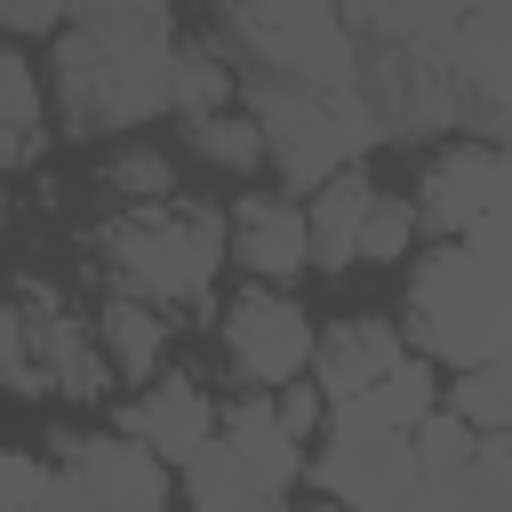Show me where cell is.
<instances>
[{"mask_svg":"<svg viewBox=\"0 0 512 512\" xmlns=\"http://www.w3.org/2000/svg\"><path fill=\"white\" fill-rule=\"evenodd\" d=\"M56 104L72 136L176 112V16L168 8H72L56 40Z\"/></svg>","mask_w":512,"mask_h":512,"instance_id":"1","label":"cell"},{"mask_svg":"<svg viewBox=\"0 0 512 512\" xmlns=\"http://www.w3.org/2000/svg\"><path fill=\"white\" fill-rule=\"evenodd\" d=\"M96 264L112 272V296H144L160 312L200 304L216 264L232 256V216L200 208V200H168V208H136V216H104L88 224Z\"/></svg>","mask_w":512,"mask_h":512,"instance_id":"2","label":"cell"},{"mask_svg":"<svg viewBox=\"0 0 512 512\" xmlns=\"http://www.w3.org/2000/svg\"><path fill=\"white\" fill-rule=\"evenodd\" d=\"M0 368H8V392H64V400H104L112 392V360L96 344V320H80L64 304V288H48L40 272H16V296H8V320H0Z\"/></svg>","mask_w":512,"mask_h":512,"instance_id":"3","label":"cell"},{"mask_svg":"<svg viewBox=\"0 0 512 512\" xmlns=\"http://www.w3.org/2000/svg\"><path fill=\"white\" fill-rule=\"evenodd\" d=\"M408 320H416V344L432 360H456V376L464 368H488V360H512V312L488 296V280H480V264H472L464 240L416 264Z\"/></svg>","mask_w":512,"mask_h":512,"instance_id":"4","label":"cell"},{"mask_svg":"<svg viewBox=\"0 0 512 512\" xmlns=\"http://www.w3.org/2000/svg\"><path fill=\"white\" fill-rule=\"evenodd\" d=\"M224 360H232V376L248 392H288V384L312 376L320 336H312V320H304V304L288 288H256L248 280L224 304Z\"/></svg>","mask_w":512,"mask_h":512,"instance_id":"5","label":"cell"},{"mask_svg":"<svg viewBox=\"0 0 512 512\" xmlns=\"http://www.w3.org/2000/svg\"><path fill=\"white\" fill-rule=\"evenodd\" d=\"M56 472L88 488L96 512H168V464L128 432H48Z\"/></svg>","mask_w":512,"mask_h":512,"instance_id":"6","label":"cell"},{"mask_svg":"<svg viewBox=\"0 0 512 512\" xmlns=\"http://www.w3.org/2000/svg\"><path fill=\"white\" fill-rule=\"evenodd\" d=\"M424 200H416V216L448 240H472L480 224H496V216H512V152H488V144H456V152H440L432 168H424V184H416Z\"/></svg>","mask_w":512,"mask_h":512,"instance_id":"7","label":"cell"},{"mask_svg":"<svg viewBox=\"0 0 512 512\" xmlns=\"http://www.w3.org/2000/svg\"><path fill=\"white\" fill-rule=\"evenodd\" d=\"M120 432H128V440H144L160 464H176V472H184L200 448H216V440H224V408H216L192 376H160L144 400H128V408H120Z\"/></svg>","mask_w":512,"mask_h":512,"instance_id":"8","label":"cell"},{"mask_svg":"<svg viewBox=\"0 0 512 512\" xmlns=\"http://www.w3.org/2000/svg\"><path fill=\"white\" fill-rule=\"evenodd\" d=\"M232 264H240L256 288H288V280L312 264V208L272 200V192H248V200L232 208Z\"/></svg>","mask_w":512,"mask_h":512,"instance_id":"9","label":"cell"},{"mask_svg":"<svg viewBox=\"0 0 512 512\" xmlns=\"http://www.w3.org/2000/svg\"><path fill=\"white\" fill-rule=\"evenodd\" d=\"M392 368H408L400 328H392V320H376V312H360V320H336V328L320 336L312 384L328 392V408H352V400H368V392H376Z\"/></svg>","mask_w":512,"mask_h":512,"instance_id":"10","label":"cell"},{"mask_svg":"<svg viewBox=\"0 0 512 512\" xmlns=\"http://www.w3.org/2000/svg\"><path fill=\"white\" fill-rule=\"evenodd\" d=\"M224 448L248 464V480L264 488V496H288L312 464H304V448L288 440V424H280V392H240V400H224Z\"/></svg>","mask_w":512,"mask_h":512,"instance_id":"11","label":"cell"},{"mask_svg":"<svg viewBox=\"0 0 512 512\" xmlns=\"http://www.w3.org/2000/svg\"><path fill=\"white\" fill-rule=\"evenodd\" d=\"M368 216H376V184L368 168H344L312 192V264L320 272H344L360 264V240H368Z\"/></svg>","mask_w":512,"mask_h":512,"instance_id":"12","label":"cell"},{"mask_svg":"<svg viewBox=\"0 0 512 512\" xmlns=\"http://www.w3.org/2000/svg\"><path fill=\"white\" fill-rule=\"evenodd\" d=\"M0 168L24 176L40 152H48V96H40V72L24 48H0Z\"/></svg>","mask_w":512,"mask_h":512,"instance_id":"13","label":"cell"},{"mask_svg":"<svg viewBox=\"0 0 512 512\" xmlns=\"http://www.w3.org/2000/svg\"><path fill=\"white\" fill-rule=\"evenodd\" d=\"M168 312L160 304H144V296H104V312H96V344H104V360L128 376V384H160V344H168Z\"/></svg>","mask_w":512,"mask_h":512,"instance_id":"14","label":"cell"},{"mask_svg":"<svg viewBox=\"0 0 512 512\" xmlns=\"http://www.w3.org/2000/svg\"><path fill=\"white\" fill-rule=\"evenodd\" d=\"M96 192H104L120 216H136V208H168V200H176V160L152 152V144H120V152H104Z\"/></svg>","mask_w":512,"mask_h":512,"instance_id":"15","label":"cell"},{"mask_svg":"<svg viewBox=\"0 0 512 512\" xmlns=\"http://www.w3.org/2000/svg\"><path fill=\"white\" fill-rule=\"evenodd\" d=\"M232 64H224V48L216 40H176V112H184V128H200V120H216V112H232Z\"/></svg>","mask_w":512,"mask_h":512,"instance_id":"16","label":"cell"},{"mask_svg":"<svg viewBox=\"0 0 512 512\" xmlns=\"http://www.w3.org/2000/svg\"><path fill=\"white\" fill-rule=\"evenodd\" d=\"M184 144H192V160H208V168H224V176H256V168L272 160L256 112H216V120L184 128Z\"/></svg>","mask_w":512,"mask_h":512,"instance_id":"17","label":"cell"},{"mask_svg":"<svg viewBox=\"0 0 512 512\" xmlns=\"http://www.w3.org/2000/svg\"><path fill=\"white\" fill-rule=\"evenodd\" d=\"M472 464H480V432L440 408V416L416 432V472H424V488H472Z\"/></svg>","mask_w":512,"mask_h":512,"instance_id":"18","label":"cell"},{"mask_svg":"<svg viewBox=\"0 0 512 512\" xmlns=\"http://www.w3.org/2000/svg\"><path fill=\"white\" fill-rule=\"evenodd\" d=\"M448 416H464L480 440L512 432V360H488V368H464L448 384Z\"/></svg>","mask_w":512,"mask_h":512,"instance_id":"19","label":"cell"},{"mask_svg":"<svg viewBox=\"0 0 512 512\" xmlns=\"http://www.w3.org/2000/svg\"><path fill=\"white\" fill-rule=\"evenodd\" d=\"M256 480H248V464L216 440V448H200L192 464H184V496H192V512H208V504H232V496H248Z\"/></svg>","mask_w":512,"mask_h":512,"instance_id":"20","label":"cell"},{"mask_svg":"<svg viewBox=\"0 0 512 512\" xmlns=\"http://www.w3.org/2000/svg\"><path fill=\"white\" fill-rule=\"evenodd\" d=\"M416 224H424V216H416L408 200H376L360 256H368V264H400V256H408V240H416Z\"/></svg>","mask_w":512,"mask_h":512,"instance_id":"21","label":"cell"},{"mask_svg":"<svg viewBox=\"0 0 512 512\" xmlns=\"http://www.w3.org/2000/svg\"><path fill=\"white\" fill-rule=\"evenodd\" d=\"M48 480H56V472H48L40 456H8V464H0V512H40V504H48Z\"/></svg>","mask_w":512,"mask_h":512,"instance_id":"22","label":"cell"},{"mask_svg":"<svg viewBox=\"0 0 512 512\" xmlns=\"http://www.w3.org/2000/svg\"><path fill=\"white\" fill-rule=\"evenodd\" d=\"M320 416H328V392H320L312 376L280 392V424H288V440H312V432H320Z\"/></svg>","mask_w":512,"mask_h":512,"instance_id":"23","label":"cell"},{"mask_svg":"<svg viewBox=\"0 0 512 512\" xmlns=\"http://www.w3.org/2000/svg\"><path fill=\"white\" fill-rule=\"evenodd\" d=\"M208 512H280V496H264V488H248V496H232V504H208Z\"/></svg>","mask_w":512,"mask_h":512,"instance_id":"24","label":"cell"}]
</instances>
